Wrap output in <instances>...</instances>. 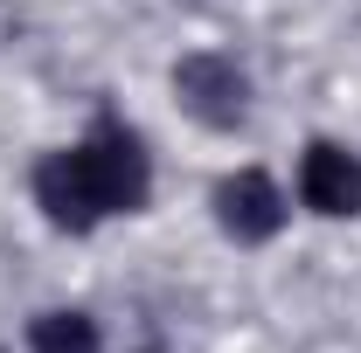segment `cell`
<instances>
[{"instance_id":"3","label":"cell","mask_w":361,"mask_h":353,"mask_svg":"<svg viewBox=\"0 0 361 353\" xmlns=\"http://www.w3.org/2000/svg\"><path fill=\"white\" fill-rule=\"evenodd\" d=\"M209 208H216V229H223L229 243H271L278 229H285V194H278V180L264 167H236V174L216 180V194H209Z\"/></svg>"},{"instance_id":"5","label":"cell","mask_w":361,"mask_h":353,"mask_svg":"<svg viewBox=\"0 0 361 353\" xmlns=\"http://www.w3.org/2000/svg\"><path fill=\"white\" fill-rule=\"evenodd\" d=\"M28 347L35 353H104V326L77 305H56L28 319Z\"/></svg>"},{"instance_id":"1","label":"cell","mask_w":361,"mask_h":353,"mask_svg":"<svg viewBox=\"0 0 361 353\" xmlns=\"http://www.w3.org/2000/svg\"><path fill=\"white\" fill-rule=\"evenodd\" d=\"M28 187L56 236H90L111 215H139L153 201V153L126 118H97L77 146L42 153Z\"/></svg>"},{"instance_id":"4","label":"cell","mask_w":361,"mask_h":353,"mask_svg":"<svg viewBox=\"0 0 361 353\" xmlns=\"http://www.w3.org/2000/svg\"><path fill=\"white\" fill-rule=\"evenodd\" d=\"M299 201L313 215H326V222L361 215V153L334 146V139H313L299 153Z\"/></svg>"},{"instance_id":"2","label":"cell","mask_w":361,"mask_h":353,"mask_svg":"<svg viewBox=\"0 0 361 353\" xmlns=\"http://www.w3.org/2000/svg\"><path fill=\"white\" fill-rule=\"evenodd\" d=\"M174 97H180V111L195 125H209V132H236L250 118V77H243V63L223 56V49L180 56L174 63Z\"/></svg>"}]
</instances>
